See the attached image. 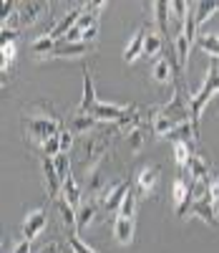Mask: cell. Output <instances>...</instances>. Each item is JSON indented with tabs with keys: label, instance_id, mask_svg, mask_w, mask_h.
I'll return each mask as SVG.
<instances>
[{
	"label": "cell",
	"instance_id": "obj_1",
	"mask_svg": "<svg viewBox=\"0 0 219 253\" xmlns=\"http://www.w3.org/2000/svg\"><path fill=\"white\" fill-rule=\"evenodd\" d=\"M219 94V61L212 58L209 61V69H207V79L202 84V89L199 91H194L189 96V112H191V126H194V132L196 137L202 134V112L207 109V104L212 101V96Z\"/></svg>",
	"mask_w": 219,
	"mask_h": 253
},
{
	"label": "cell",
	"instance_id": "obj_2",
	"mask_svg": "<svg viewBox=\"0 0 219 253\" xmlns=\"http://www.w3.org/2000/svg\"><path fill=\"white\" fill-rule=\"evenodd\" d=\"M108 134H86L81 144V172L83 175H94L96 167L101 165L106 150H108Z\"/></svg>",
	"mask_w": 219,
	"mask_h": 253
},
{
	"label": "cell",
	"instance_id": "obj_3",
	"mask_svg": "<svg viewBox=\"0 0 219 253\" xmlns=\"http://www.w3.org/2000/svg\"><path fill=\"white\" fill-rule=\"evenodd\" d=\"M61 129H63V124L58 117H43V114H26L23 117V132L40 144L48 137H56Z\"/></svg>",
	"mask_w": 219,
	"mask_h": 253
},
{
	"label": "cell",
	"instance_id": "obj_4",
	"mask_svg": "<svg viewBox=\"0 0 219 253\" xmlns=\"http://www.w3.org/2000/svg\"><path fill=\"white\" fill-rule=\"evenodd\" d=\"M164 117H169L174 124H184V122H191V112L189 107L184 104V94H182V84L174 81V96L169 104H164V107H159Z\"/></svg>",
	"mask_w": 219,
	"mask_h": 253
},
{
	"label": "cell",
	"instance_id": "obj_5",
	"mask_svg": "<svg viewBox=\"0 0 219 253\" xmlns=\"http://www.w3.org/2000/svg\"><path fill=\"white\" fill-rule=\"evenodd\" d=\"M128 180H116V182H111L103 193L98 195V205H103L106 210H121V203H124V198H126V193H128Z\"/></svg>",
	"mask_w": 219,
	"mask_h": 253
},
{
	"label": "cell",
	"instance_id": "obj_6",
	"mask_svg": "<svg viewBox=\"0 0 219 253\" xmlns=\"http://www.w3.org/2000/svg\"><path fill=\"white\" fill-rule=\"evenodd\" d=\"M96 104H98V96H96V86H94V76H91L89 69H86V71H83V96H81V104H78L76 114L94 117Z\"/></svg>",
	"mask_w": 219,
	"mask_h": 253
},
{
	"label": "cell",
	"instance_id": "obj_7",
	"mask_svg": "<svg viewBox=\"0 0 219 253\" xmlns=\"http://www.w3.org/2000/svg\"><path fill=\"white\" fill-rule=\"evenodd\" d=\"M48 225V215H46V210H31V213L26 215L23 220V238H28L31 243L46 230Z\"/></svg>",
	"mask_w": 219,
	"mask_h": 253
},
{
	"label": "cell",
	"instance_id": "obj_8",
	"mask_svg": "<svg viewBox=\"0 0 219 253\" xmlns=\"http://www.w3.org/2000/svg\"><path fill=\"white\" fill-rule=\"evenodd\" d=\"M159 177H161V170L159 165H144L139 170V177H136V187H139V195H151L159 185Z\"/></svg>",
	"mask_w": 219,
	"mask_h": 253
},
{
	"label": "cell",
	"instance_id": "obj_9",
	"mask_svg": "<svg viewBox=\"0 0 219 253\" xmlns=\"http://www.w3.org/2000/svg\"><path fill=\"white\" fill-rule=\"evenodd\" d=\"M146 31L149 28H139L134 36H131V41L126 43V48H124V61L126 63H134V61H139L141 56H144V43H146Z\"/></svg>",
	"mask_w": 219,
	"mask_h": 253
},
{
	"label": "cell",
	"instance_id": "obj_10",
	"mask_svg": "<svg viewBox=\"0 0 219 253\" xmlns=\"http://www.w3.org/2000/svg\"><path fill=\"white\" fill-rule=\"evenodd\" d=\"M96 210H98V200L96 198H83V203L76 210V213H78V228H76V233H83V230L94 223Z\"/></svg>",
	"mask_w": 219,
	"mask_h": 253
},
{
	"label": "cell",
	"instance_id": "obj_11",
	"mask_svg": "<svg viewBox=\"0 0 219 253\" xmlns=\"http://www.w3.org/2000/svg\"><path fill=\"white\" fill-rule=\"evenodd\" d=\"M48 13H51V3H26L20 8V23L26 28H31L38 23L40 15H48Z\"/></svg>",
	"mask_w": 219,
	"mask_h": 253
},
{
	"label": "cell",
	"instance_id": "obj_12",
	"mask_svg": "<svg viewBox=\"0 0 219 253\" xmlns=\"http://www.w3.org/2000/svg\"><path fill=\"white\" fill-rule=\"evenodd\" d=\"M43 177H46V185H48V195L58 198L61 190H63V180H61V175H58L51 157H43Z\"/></svg>",
	"mask_w": 219,
	"mask_h": 253
},
{
	"label": "cell",
	"instance_id": "obj_13",
	"mask_svg": "<svg viewBox=\"0 0 219 253\" xmlns=\"http://www.w3.org/2000/svg\"><path fill=\"white\" fill-rule=\"evenodd\" d=\"M189 213L191 215H196L202 223H207V225H214L217 223V210H214V205H212V200H209V195L207 198H202V200H194L191 203V208H189Z\"/></svg>",
	"mask_w": 219,
	"mask_h": 253
},
{
	"label": "cell",
	"instance_id": "obj_14",
	"mask_svg": "<svg viewBox=\"0 0 219 253\" xmlns=\"http://www.w3.org/2000/svg\"><path fill=\"white\" fill-rule=\"evenodd\" d=\"M61 198L68 203V205H73L76 210H78V205L83 203V190H81V185H78V180L73 177V175H68L63 180V190H61Z\"/></svg>",
	"mask_w": 219,
	"mask_h": 253
},
{
	"label": "cell",
	"instance_id": "obj_15",
	"mask_svg": "<svg viewBox=\"0 0 219 253\" xmlns=\"http://www.w3.org/2000/svg\"><path fill=\"white\" fill-rule=\"evenodd\" d=\"M114 238H116V243H121V246L134 243V218L119 215V218L114 220Z\"/></svg>",
	"mask_w": 219,
	"mask_h": 253
},
{
	"label": "cell",
	"instance_id": "obj_16",
	"mask_svg": "<svg viewBox=\"0 0 219 253\" xmlns=\"http://www.w3.org/2000/svg\"><path fill=\"white\" fill-rule=\"evenodd\" d=\"M196 46L202 48L204 56L219 61V33H214V31H199V36H196Z\"/></svg>",
	"mask_w": 219,
	"mask_h": 253
},
{
	"label": "cell",
	"instance_id": "obj_17",
	"mask_svg": "<svg viewBox=\"0 0 219 253\" xmlns=\"http://www.w3.org/2000/svg\"><path fill=\"white\" fill-rule=\"evenodd\" d=\"M126 112H128V107H121V104H103V101H98L96 109H94V117L98 122H119Z\"/></svg>",
	"mask_w": 219,
	"mask_h": 253
},
{
	"label": "cell",
	"instance_id": "obj_18",
	"mask_svg": "<svg viewBox=\"0 0 219 253\" xmlns=\"http://www.w3.org/2000/svg\"><path fill=\"white\" fill-rule=\"evenodd\" d=\"M154 23H156V33L164 38L169 31V18H171V3L169 0H156L154 5Z\"/></svg>",
	"mask_w": 219,
	"mask_h": 253
},
{
	"label": "cell",
	"instance_id": "obj_19",
	"mask_svg": "<svg viewBox=\"0 0 219 253\" xmlns=\"http://www.w3.org/2000/svg\"><path fill=\"white\" fill-rule=\"evenodd\" d=\"M89 53V43H83V41H78V43H68V41H61V43H56V51L51 58H76V56H83Z\"/></svg>",
	"mask_w": 219,
	"mask_h": 253
},
{
	"label": "cell",
	"instance_id": "obj_20",
	"mask_svg": "<svg viewBox=\"0 0 219 253\" xmlns=\"http://www.w3.org/2000/svg\"><path fill=\"white\" fill-rule=\"evenodd\" d=\"M141 126V114H139V107H128V112L116 122V129L124 134V137H128L131 132H136Z\"/></svg>",
	"mask_w": 219,
	"mask_h": 253
},
{
	"label": "cell",
	"instance_id": "obj_21",
	"mask_svg": "<svg viewBox=\"0 0 219 253\" xmlns=\"http://www.w3.org/2000/svg\"><path fill=\"white\" fill-rule=\"evenodd\" d=\"M174 126H177V124H174L169 117H164L159 107H156V109H151V129H154L156 137H164V139H166V137L171 134Z\"/></svg>",
	"mask_w": 219,
	"mask_h": 253
},
{
	"label": "cell",
	"instance_id": "obj_22",
	"mask_svg": "<svg viewBox=\"0 0 219 253\" xmlns=\"http://www.w3.org/2000/svg\"><path fill=\"white\" fill-rule=\"evenodd\" d=\"M219 10V0H202V3H194V15H196V26H204L207 20Z\"/></svg>",
	"mask_w": 219,
	"mask_h": 253
},
{
	"label": "cell",
	"instance_id": "obj_23",
	"mask_svg": "<svg viewBox=\"0 0 219 253\" xmlns=\"http://www.w3.org/2000/svg\"><path fill=\"white\" fill-rule=\"evenodd\" d=\"M31 51H33L38 58H51L53 51H56V41H53L48 33H43L40 38H35L33 43H31Z\"/></svg>",
	"mask_w": 219,
	"mask_h": 253
},
{
	"label": "cell",
	"instance_id": "obj_24",
	"mask_svg": "<svg viewBox=\"0 0 219 253\" xmlns=\"http://www.w3.org/2000/svg\"><path fill=\"white\" fill-rule=\"evenodd\" d=\"M187 172H189L191 182H196V180H207V177H209V165H207V160H204L202 155H196V152H194V157H191V162H189V167H187Z\"/></svg>",
	"mask_w": 219,
	"mask_h": 253
},
{
	"label": "cell",
	"instance_id": "obj_25",
	"mask_svg": "<svg viewBox=\"0 0 219 253\" xmlns=\"http://www.w3.org/2000/svg\"><path fill=\"white\" fill-rule=\"evenodd\" d=\"M58 210H61V220H63V225L71 230V233H76V228H78V213H76V208L73 205H68L63 198L58 200Z\"/></svg>",
	"mask_w": 219,
	"mask_h": 253
},
{
	"label": "cell",
	"instance_id": "obj_26",
	"mask_svg": "<svg viewBox=\"0 0 219 253\" xmlns=\"http://www.w3.org/2000/svg\"><path fill=\"white\" fill-rule=\"evenodd\" d=\"M96 124H98V119L96 117H83V114H76L73 117V122H71V132L73 134H91L94 129H96Z\"/></svg>",
	"mask_w": 219,
	"mask_h": 253
},
{
	"label": "cell",
	"instance_id": "obj_27",
	"mask_svg": "<svg viewBox=\"0 0 219 253\" xmlns=\"http://www.w3.org/2000/svg\"><path fill=\"white\" fill-rule=\"evenodd\" d=\"M161 48H164V38L156 31H149L146 33V43H144V56L146 58H159Z\"/></svg>",
	"mask_w": 219,
	"mask_h": 253
},
{
	"label": "cell",
	"instance_id": "obj_28",
	"mask_svg": "<svg viewBox=\"0 0 219 253\" xmlns=\"http://www.w3.org/2000/svg\"><path fill=\"white\" fill-rule=\"evenodd\" d=\"M194 157V147L187 144V142H174V160H177L179 165V170H187L189 162Z\"/></svg>",
	"mask_w": 219,
	"mask_h": 253
},
{
	"label": "cell",
	"instance_id": "obj_29",
	"mask_svg": "<svg viewBox=\"0 0 219 253\" xmlns=\"http://www.w3.org/2000/svg\"><path fill=\"white\" fill-rule=\"evenodd\" d=\"M136 208H139V198H136V193H134V187H128V193H126V198H124V203H121L119 213H121L124 218H134V215H136Z\"/></svg>",
	"mask_w": 219,
	"mask_h": 253
},
{
	"label": "cell",
	"instance_id": "obj_30",
	"mask_svg": "<svg viewBox=\"0 0 219 253\" xmlns=\"http://www.w3.org/2000/svg\"><path fill=\"white\" fill-rule=\"evenodd\" d=\"M126 142H128V150H131V155H139V152H141V147H144V142H146V132L139 126L136 132H131V134L126 137Z\"/></svg>",
	"mask_w": 219,
	"mask_h": 253
},
{
	"label": "cell",
	"instance_id": "obj_31",
	"mask_svg": "<svg viewBox=\"0 0 219 253\" xmlns=\"http://www.w3.org/2000/svg\"><path fill=\"white\" fill-rule=\"evenodd\" d=\"M53 165H56L61 180H65L68 175H73V172H71V160H68V155H65V152H58V155L53 157Z\"/></svg>",
	"mask_w": 219,
	"mask_h": 253
},
{
	"label": "cell",
	"instance_id": "obj_32",
	"mask_svg": "<svg viewBox=\"0 0 219 253\" xmlns=\"http://www.w3.org/2000/svg\"><path fill=\"white\" fill-rule=\"evenodd\" d=\"M189 5H191V3H184V0H174V3H171V13H174V18H177V23H179V28L184 26V20H187Z\"/></svg>",
	"mask_w": 219,
	"mask_h": 253
},
{
	"label": "cell",
	"instance_id": "obj_33",
	"mask_svg": "<svg viewBox=\"0 0 219 253\" xmlns=\"http://www.w3.org/2000/svg\"><path fill=\"white\" fill-rule=\"evenodd\" d=\"M40 152H43V157H51V160H53V157L61 152V142H58V134H56V137H48L46 142H43V144H40Z\"/></svg>",
	"mask_w": 219,
	"mask_h": 253
},
{
	"label": "cell",
	"instance_id": "obj_34",
	"mask_svg": "<svg viewBox=\"0 0 219 253\" xmlns=\"http://www.w3.org/2000/svg\"><path fill=\"white\" fill-rule=\"evenodd\" d=\"M0 51H3V71H8L13 66V61H15L18 48H15V43H3V46H0Z\"/></svg>",
	"mask_w": 219,
	"mask_h": 253
},
{
	"label": "cell",
	"instance_id": "obj_35",
	"mask_svg": "<svg viewBox=\"0 0 219 253\" xmlns=\"http://www.w3.org/2000/svg\"><path fill=\"white\" fill-rule=\"evenodd\" d=\"M209 200L219 215V175H209Z\"/></svg>",
	"mask_w": 219,
	"mask_h": 253
},
{
	"label": "cell",
	"instance_id": "obj_36",
	"mask_svg": "<svg viewBox=\"0 0 219 253\" xmlns=\"http://www.w3.org/2000/svg\"><path fill=\"white\" fill-rule=\"evenodd\" d=\"M68 246H71L73 253H98V251H94L91 246H86V243L78 238V233H71V236H68Z\"/></svg>",
	"mask_w": 219,
	"mask_h": 253
},
{
	"label": "cell",
	"instance_id": "obj_37",
	"mask_svg": "<svg viewBox=\"0 0 219 253\" xmlns=\"http://www.w3.org/2000/svg\"><path fill=\"white\" fill-rule=\"evenodd\" d=\"M73 132L71 129H65V126H63V129L58 132V142H61V152H65V155H68L71 152V147H73Z\"/></svg>",
	"mask_w": 219,
	"mask_h": 253
},
{
	"label": "cell",
	"instance_id": "obj_38",
	"mask_svg": "<svg viewBox=\"0 0 219 253\" xmlns=\"http://www.w3.org/2000/svg\"><path fill=\"white\" fill-rule=\"evenodd\" d=\"M20 26H23V23H20V10H15L8 20H3V31H15V33H20V31H18Z\"/></svg>",
	"mask_w": 219,
	"mask_h": 253
},
{
	"label": "cell",
	"instance_id": "obj_39",
	"mask_svg": "<svg viewBox=\"0 0 219 253\" xmlns=\"http://www.w3.org/2000/svg\"><path fill=\"white\" fill-rule=\"evenodd\" d=\"M103 8H108V3H106V0H96V3H89V5H86V10H89V13H94L96 18L101 15V10Z\"/></svg>",
	"mask_w": 219,
	"mask_h": 253
},
{
	"label": "cell",
	"instance_id": "obj_40",
	"mask_svg": "<svg viewBox=\"0 0 219 253\" xmlns=\"http://www.w3.org/2000/svg\"><path fill=\"white\" fill-rule=\"evenodd\" d=\"M18 36L20 33H15V31H3V33H0V46H3V43H15Z\"/></svg>",
	"mask_w": 219,
	"mask_h": 253
},
{
	"label": "cell",
	"instance_id": "obj_41",
	"mask_svg": "<svg viewBox=\"0 0 219 253\" xmlns=\"http://www.w3.org/2000/svg\"><path fill=\"white\" fill-rule=\"evenodd\" d=\"M38 253H61V243H58V241H48Z\"/></svg>",
	"mask_w": 219,
	"mask_h": 253
},
{
	"label": "cell",
	"instance_id": "obj_42",
	"mask_svg": "<svg viewBox=\"0 0 219 253\" xmlns=\"http://www.w3.org/2000/svg\"><path fill=\"white\" fill-rule=\"evenodd\" d=\"M13 253H31V241H28V238L18 241V243H15V248H13Z\"/></svg>",
	"mask_w": 219,
	"mask_h": 253
},
{
	"label": "cell",
	"instance_id": "obj_43",
	"mask_svg": "<svg viewBox=\"0 0 219 253\" xmlns=\"http://www.w3.org/2000/svg\"><path fill=\"white\" fill-rule=\"evenodd\" d=\"M96 36H98V23L83 33V43H91V41H96Z\"/></svg>",
	"mask_w": 219,
	"mask_h": 253
}]
</instances>
